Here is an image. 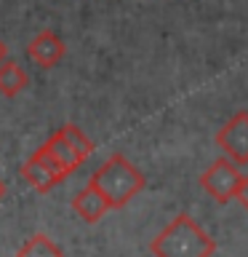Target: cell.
Here are the masks:
<instances>
[{
	"mask_svg": "<svg viewBox=\"0 0 248 257\" xmlns=\"http://www.w3.org/2000/svg\"><path fill=\"white\" fill-rule=\"evenodd\" d=\"M6 59H8V46L0 40V62H6Z\"/></svg>",
	"mask_w": 248,
	"mask_h": 257,
	"instance_id": "13",
	"label": "cell"
},
{
	"mask_svg": "<svg viewBox=\"0 0 248 257\" xmlns=\"http://www.w3.org/2000/svg\"><path fill=\"white\" fill-rule=\"evenodd\" d=\"M27 83H30L27 72H24L14 59L0 62V94H3V96H16V94H22L24 88H27Z\"/></svg>",
	"mask_w": 248,
	"mask_h": 257,
	"instance_id": "9",
	"label": "cell"
},
{
	"mask_svg": "<svg viewBox=\"0 0 248 257\" xmlns=\"http://www.w3.org/2000/svg\"><path fill=\"white\" fill-rule=\"evenodd\" d=\"M22 177L38 193H48L51 188H56V185H59L67 174H64V169L56 164V161L48 156L43 148H40L38 153H32V156L27 158V164L22 166Z\"/></svg>",
	"mask_w": 248,
	"mask_h": 257,
	"instance_id": "5",
	"label": "cell"
},
{
	"mask_svg": "<svg viewBox=\"0 0 248 257\" xmlns=\"http://www.w3.org/2000/svg\"><path fill=\"white\" fill-rule=\"evenodd\" d=\"M16 257H64L62 249L54 244L48 236H43V233H38V236L27 238L22 244V249L16 252Z\"/></svg>",
	"mask_w": 248,
	"mask_h": 257,
	"instance_id": "10",
	"label": "cell"
},
{
	"mask_svg": "<svg viewBox=\"0 0 248 257\" xmlns=\"http://www.w3.org/2000/svg\"><path fill=\"white\" fill-rule=\"evenodd\" d=\"M240 180H243V174H240L238 164L224 156V158H219V161H214V164L208 166L203 174H200V188H203L214 201L227 204V201L235 198Z\"/></svg>",
	"mask_w": 248,
	"mask_h": 257,
	"instance_id": "3",
	"label": "cell"
},
{
	"mask_svg": "<svg viewBox=\"0 0 248 257\" xmlns=\"http://www.w3.org/2000/svg\"><path fill=\"white\" fill-rule=\"evenodd\" d=\"M72 209H75V214H78L83 222H99L112 206H110V201L102 196V190L94 188V185L88 182L86 188L80 190L75 198H72Z\"/></svg>",
	"mask_w": 248,
	"mask_h": 257,
	"instance_id": "7",
	"label": "cell"
},
{
	"mask_svg": "<svg viewBox=\"0 0 248 257\" xmlns=\"http://www.w3.org/2000/svg\"><path fill=\"white\" fill-rule=\"evenodd\" d=\"M43 150L64 169V174H67V177L75 172L80 164H83V156H80V153L70 145V140L62 134V128H59V132H56L54 137H48V142L43 145Z\"/></svg>",
	"mask_w": 248,
	"mask_h": 257,
	"instance_id": "8",
	"label": "cell"
},
{
	"mask_svg": "<svg viewBox=\"0 0 248 257\" xmlns=\"http://www.w3.org/2000/svg\"><path fill=\"white\" fill-rule=\"evenodd\" d=\"M62 134L67 137L72 148H75V150L80 153V156H83V161H86V158L94 153V142L88 140L86 132H80V128H78L75 123H64V126H62Z\"/></svg>",
	"mask_w": 248,
	"mask_h": 257,
	"instance_id": "11",
	"label": "cell"
},
{
	"mask_svg": "<svg viewBox=\"0 0 248 257\" xmlns=\"http://www.w3.org/2000/svg\"><path fill=\"white\" fill-rule=\"evenodd\" d=\"M214 249V238L190 214L174 217L150 244L155 257H211Z\"/></svg>",
	"mask_w": 248,
	"mask_h": 257,
	"instance_id": "1",
	"label": "cell"
},
{
	"mask_svg": "<svg viewBox=\"0 0 248 257\" xmlns=\"http://www.w3.org/2000/svg\"><path fill=\"white\" fill-rule=\"evenodd\" d=\"M88 182L102 190V196L110 201L112 209H123L128 201L134 196H139V190L144 188V174L126 156L115 153V156H110L99 169H96Z\"/></svg>",
	"mask_w": 248,
	"mask_h": 257,
	"instance_id": "2",
	"label": "cell"
},
{
	"mask_svg": "<svg viewBox=\"0 0 248 257\" xmlns=\"http://www.w3.org/2000/svg\"><path fill=\"white\" fill-rule=\"evenodd\" d=\"M27 54L35 64H40V67H56V64L64 59V54H67V46H64V40L56 35V32L43 30L30 40Z\"/></svg>",
	"mask_w": 248,
	"mask_h": 257,
	"instance_id": "6",
	"label": "cell"
},
{
	"mask_svg": "<svg viewBox=\"0 0 248 257\" xmlns=\"http://www.w3.org/2000/svg\"><path fill=\"white\" fill-rule=\"evenodd\" d=\"M3 196H6V185L0 182V201H3Z\"/></svg>",
	"mask_w": 248,
	"mask_h": 257,
	"instance_id": "14",
	"label": "cell"
},
{
	"mask_svg": "<svg viewBox=\"0 0 248 257\" xmlns=\"http://www.w3.org/2000/svg\"><path fill=\"white\" fill-rule=\"evenodd\" d=\"M216 145L238 166L248 164V112H238L216 132Z\"/></svg>",
	"mask_w": 248,
	"mask_h": 257,
	"instance_id": "4",
	"label": "cell"
},
{
	"mask_svg": "<svg viewBox=\"0 0 248 257\" xmlns=\"http://www.w3.org/2000/svg\"><path fill=\"white\" fill-rule=\"evenodd\" d=\"M235 198L240 201V206L248 212V174H243V180H240L238 185V193H235Z\"/></svg>",
	"mask_w": 248,
	"mask_h": 257,
	"instance_id": "12",
	"label": "cell"
}]
</instances>
